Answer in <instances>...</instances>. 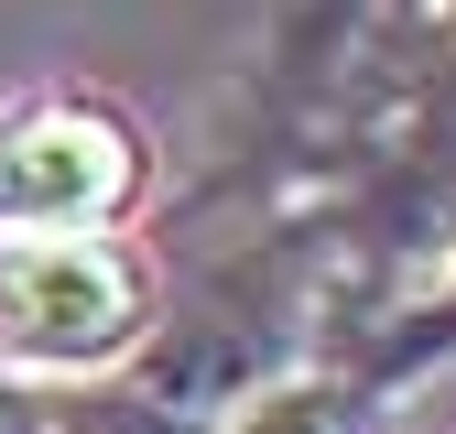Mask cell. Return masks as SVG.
<instances>
[{"instance_id":"3","label":"cell","mask_w":456,"mask_h":434,"mask_svg":"<svg viewBox=\"0 0 456 434\" xmlns=\"http://www.w3.org/2000/svg\"><path fill=\"white\" fill-rule=\"evenodd\" d=\"M228 434H359V413L326 391V380H294V391H261Z\"/></svg>"},{"instance_id":"2","label":"cell","mask_w":456,"mask_h":434,"mask_svg":"<svg viewBox=\"0 0 456 434\" xmlns=\"http://www.w3.org/2000/svg\"><path fill=\"white\" fill-rule=\"evenodd\" d=\"M131 196V131L98 108H22L0 131V239H98Z\"/></svg>"},{"instance_id":"1","label":"cell","mask_w":456,"mask_h":434,"mask_svg":"<svg viewBox=\"0 0 456 434\" xmlns=\"http://www.w3.org/2000/svg\"><path fill=\"white\" fill-rule=\"evenodd\" d=\"M142 337V271L109 239H0V358L98 369Z\"/></svg>"},{"instance_id":"4","label":"cell","mask_w":456,"mask_h":434,"mask_svg":"<svg viewBox=\"0 0 456 434\" xmlns=\"http://www.w3.org/2000/svg\"><path fill=\"white\" fill-rule=\"evenodd\" d=\"M0 434H33V402L12 391V380H0Z\"/></svg>"}]
</instances>
